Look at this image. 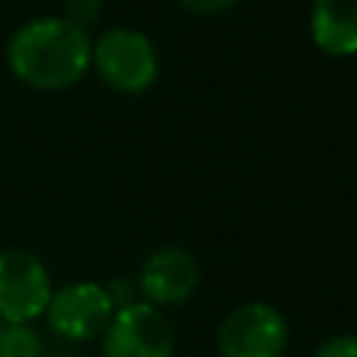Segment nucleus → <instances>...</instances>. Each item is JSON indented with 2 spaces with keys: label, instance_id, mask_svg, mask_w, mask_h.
Here are the masks:
<instances>
[{
  "label": "nucleus",
  "instance_id": "nucleus-11",
  "mask_svg": "<svg viewBox=\"0 0 357 357\" xmlns=\"http://www.w3.org/2000/svg\"><path fill=\"white\" fill-rule=\"evenodd\" d=\"M312 357H357V335H335L324 340Z\"/></svg>",
  "mask_w": 357,
  "mask_h": 357
},
{
  "label": "nucleus",
  "instance_id": "nucleus-12",
  "mask_svg": "<svg viewBox=\"0 0 357 357\" xmlns=\"http://www.w3.org/2000/svg\"><path fill=\"white\" fill-rule=\"evenodd\" d=\"M184 8L195 11V14H218V11H226L231 6H237L240 0H178Z\"/></svg>",
  "mask_w": 357,
  "mask_h": 357
},
{
  "label": "nucleus",
  "instance_id": "nucleus-10",
  "mask_svg": "<svg viewBox=\"0 0 357 357\" xmlns=\"http://www.w3.org/2000/svg\"><path fill=\"white\" fill-rule=\"evenodd\" d=\"M100 0H67V8H64V20H70L73 25L78 28H89L92 22H98L100 17Z\"/></svg>",
  "mask_w": 357,
  "mask_h": 357
},
{
  "label": "nucleus",
  "instance_id": "nucleus-1",
  "mask_svg": "<svg viewBox=\"0 0 357 357\" xmlns=\"http://www.w3.org/2000/svg\"><path fill=\"white\" fill-rule=\"evenodd\" d=\"M6 59L25 86L59 92L78 84L92 67V39L64 17H42L14 31Z\"/></svg>",
  "mask_w": 357,
  "mask_h": 357
},
{
  "label": "nucleus",
  "instance_id": "nucleus-2",
  "mask_svg": "<svg viewBox=\"0 0 357 357\" xmlns=\"http://www.w3.org/2000/svg\"><path fill=\"white\" fill-rule=\"evenodd\" d=\"M92 67L120 95H139L153 86L159 59L151 39L131 28H112L92 42Z\"/></svg>",
  "mask_w": 357,
  "mask_h": 357
},
{
  "label": "nucleus",
  "instance_id": "nucleus-9",
  "mask_svg": "<svg viewBox=\"0 0 357 357\" xmlns=\"http://www.w3.org/2000/svg\"><path fill=\"white\" fill-rule=\"evenodd\" d=\"M0 357H42V340L31 324H3Z\"/></svg>",
  "mask_w": 357,
  "mask_h": 357
},
{
  "label": "nucleus",
  "instance_id": "nucleus-13",
  "mask_svg": "<svg viewBox=\"0 0 357 357\" xmlns=\"http://www.w3.org/2000/svg\"><path fill=\"white\" fill-rule=\"evenodd\" d=\"M0 329H3V321H0Z\"/></svg>",
  "mask_w": 357,
  "mask_h": 357
},
{
  "label": "nucleus",
  "instance_id": "nucleus-8",
  "mask_svg": "<svg viewBox=\"0 0 357 357\" xmlns=\"http://www.w3.org/2000/svg\"><path fill=\"white\" fill-rule=\"evenodd\" d=\"M310 31L326 56H357V0H315Z\"/></svg>",
  "mask_w": 357,
  "mask_h": 357
},
{
  "label": "nucleus",
  "instance_id": "nucleus-3",
  "mask_svg": "<svg viewBox=\"0 0 357 357\" xmlns=\"http://www.w3.org/2000/svg\"><path fill=\"white\" fill-rule=\"evenodd\" d=\"M290 340L284 315L265 301L234 307L218 326V357H282Z\"/></svg>",
  "mask_w": 357,
  "mask_h": 357
},
{
  "label": "nucleus",
  "instance_id": "nucleus-4",
  "mask_svg": "<svg viewBox=\"0 0 357 357\" xmlns=\"http://www.w3.org/2000/svg\"><path fill=\"white\" fill-rule=\"evenodd\" d=\"M173 324L148 301H128L117 307L100 340V357H173Z\"/></svg>",
  "mask_w": 357,
  "mask_h": 357
},
{
  "label": "nucleus",
  "instance_id": "nucleus-7",
  "mask_svg": "<svg viewBox=\"0 0 357 357\" xmlns=\"http://www.w3.org/2000/svg\"><path fill=\"white\" fill-rule=\"evenodd\" d=\"M201 271L190 251L178 245L156 248L139 268V290L153 307H173L187 301L198 287Z\"/></svg>",
  "mask_w": 357,
  "mask_h": 357
},
{
  "label": "nucleus",
  "instance_id": "nucleus-6",
  "mask_svg": "<svg viewBox=\"0 0 357 357\" xmlns=\"http://www.w3.org/2000/svg\"><path fill=\"white\" fill-rule=\"evenodd\" d=\"M114 296L98 282H73L53 290L45 318L47 326L64 340H92L103 335L114 315Z\"/></svg>",
  "mask_w": 357,
  "mask_h": 357
},
{
  "label": "nucleus",
  "instance_id": "nucleus-5",
  "mask_svg": "<svg viewBox=\"0 0 357 357\" xmlns=\"http://www.w3.org/2000/svg\"><path fill=\"white\" fill-rule=\"evenodd\" d=\"M53 279L45 262L28 248H0V321L31 324L45 315Z\"/></svg>",
  "mask_w": 357,
  "mask_h": 357
}]
</instances>
